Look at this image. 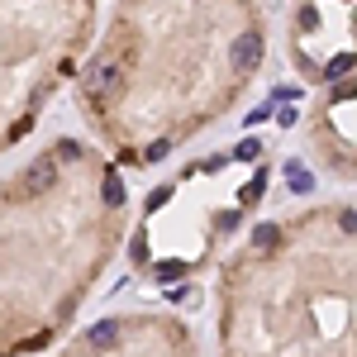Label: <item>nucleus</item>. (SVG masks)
<instances>
[{"label": "nucleus", "mask_w": 357, "mask_h": 357, "mask_svg": "<svg viewBox=\"0 0 357 357\" xmlns=\"http://www.w3.org/2000/svg\"><path fill=\"white\" fill-rule=\"evenodd\" d=\"M262 67L257 0H119L72 100L119 167H158L238 110Z\"/></svg>", "instance_id": "1"}, {"label": "nucleus", "mask_w": 357, "mask_h": 357, "mask_svg": "<svg viewBox=\"0 0 357 357\" xmlns=\"http://www.w3.org/2000/svg\"><path fill=\"white\" fill-rule=\"evenodd\" d=\"M129 234V186L105 148L53 138L0 181V357L53 348Z\"/></svg>", "instance_id": "2"}, {"label": "nucleus", "mask_w": 357, "mask_h": 357, "mask_svg": "<svg viewBox=\"0 0 357 357\" xmlns=\"http://www.w3.org/2000/svg\"><path fill=\"white\" fill-rule=\"evenodd\" d=\"M220 357H357V210L305 205L252 229L215 281Z\"/></svg>", "instance_id": "3"}, {"label": "nucleus", "mask_w": 357, "mask_h": 357, "mask_svg": "<svg viewBox=\"0 0 357 357\" xmlns=\"http://www.w3.org/2000/svg\"><path fill=\"white\" fill-rule=\"evenodd\" d=\"M272 186L267 138L200 153L143 195L129 229V267L153 286H186L215 267Z\"/></svg>", "instance_id": "4"}, {"label": "nucleus", "mask_w": 357, "mask_h": 357, "mask_svg": "<svg viewBox=\"0 0 357 357\" xmlns=\"http://www.w3.org/2000/svg\"><path fill=\"white\" fill-rule=\"evenodd\" d=\"M96 38V0H0V158L77 86Z\"/></svg>", "instance_id": "5"}, {"label": "nucleus", "mask_w": 357, "mask_h": 357, "mask_svg": "<svg viewBox=\"0 0 357 357\" xmlns=\"http://www.w3.org/2000/svg\"><path fill=\"white\" fill-rule=\"evenodd\" d=\"M286 53L305 86H338L357 72V0H296Z\"/></svg>", "instance_id": "6"}, {"label": "nucleus", "mask_w": 357, "mask_h": 357, "mask_svg": "<svg viewBox=\"0 0 357 357\" xmlns=\"http://www.w3.org/2000/svg\"><path fill=\"white\" fill-rule=\"evenodd\" d=\"M57 357H200V338L176 314L119 310L72 333Z\"/></svg>", "instance_id": "7"}, {"label": "nucleus", "mask_w": 357, "mask_h": 357, "mask_svg": "<svg viewBox=\"0 0 357 357\" xmlns=\"http://www.w3.org/2000/svg\"><path fill=\"white\" fill-rule=\"evenodd\" d=\"M305 143L329 176L357 186V72L319 96L305 119Z\"/></svg>", "instance_id": "8"}]
</instances>
